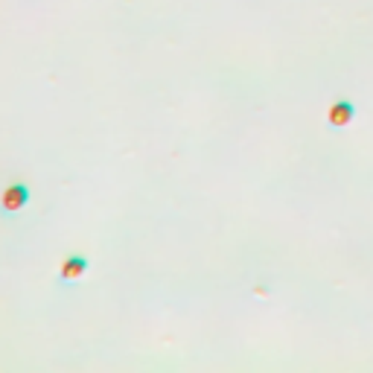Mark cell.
Wrapping results in <instances>:
<instances>
[{"instance_id": "3", "label": "cell", "mask_w": 373, "mask_h": 373, "mask_svg": "<svg viewBox=\"0 0 373 373\" xmlns=\"http://www.w3.org/2000/svg\"><path fill=\"white\" fill-rule=\"evenodd\" d=\"M350 117H353V108L347 102H341V105H336L333 111H329V122H333V126H347Z\"/></svg>"}, {"instance_id": "1", "label": "cell", "mask_w": 373, "mask_h": 373, "mask_svg": "<svg viewBox=\"0 0 373 373\" xmlns=\"http://www.w3.org/2000/svg\"><path fill=\"white\" fill-rule=\"evenodd\" d=\"M24 204H26V187L12 184V187L6 190V196H3V210H6V213H15V210H21Z\"/></svg>"}, {"instance_id": "2", "label": "cell", "mask_w": 373, "mask_h": 373, "mask_svg": "<svg viewBox=\"0 0 373 373\" xmlns=\"http://www.w3.org/2000/svg\"><path fill=\"white\" fill-rule=\"evenodd\" d=\"M85 271H88V260L85 257H67L64 266H62V278L64 280H79Z\"/></svg>"}]
</instances>
